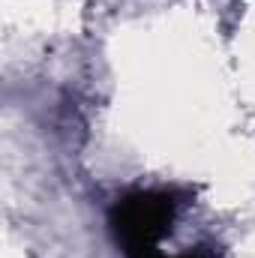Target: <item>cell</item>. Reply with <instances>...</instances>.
<instances>
[{"label":"cell","mask_w":255,"mask_h":258,"mask_svg":"<svg viewBox=\"0 0 255 258\" xmlns=\"http://www.w3.org/2000/svg\"><path fill=\"white\" fill-rule=\"evenodd\" d=\"M177 219V201L168 189H132L114 201L108 228L126 258H165L162 240Z\"/></svg>","instance_id":"6da1fadb"},{"label":"cell","mask_w":255,"mask_h":258,"mask_svg":"<svg viewBox=\"0 0 255 258\" xmlns=\"http://www.w3.org/2000/svg\"><path fill=\"white\" fill-rule=\"evenodd\" d=\"M174 258H210V255H204V252H183V255H174Z\"/></svg>","instance_id":"7a4b0ae2"}]
</instances>
